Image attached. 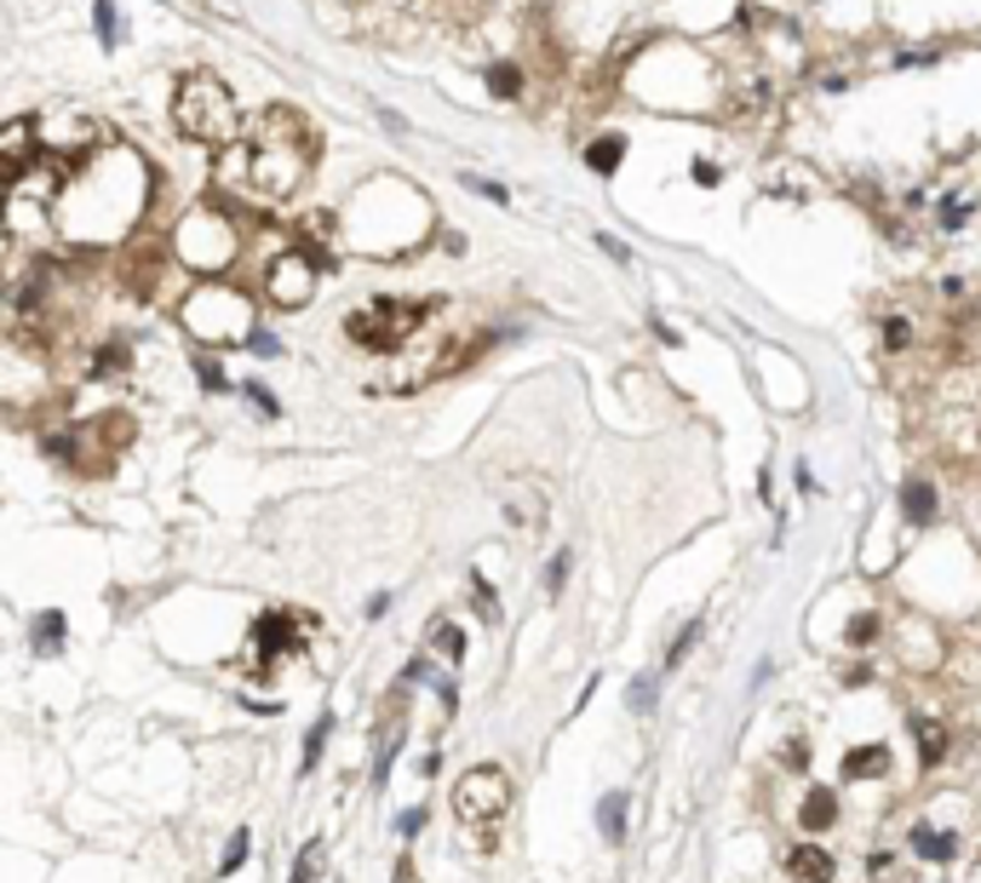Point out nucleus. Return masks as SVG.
Segmentation results:
<instances>
[{"mask_svg":"<svg viewBox=\"0 0 981 883\" xmlns=\"http://www.w3.org/2000/svg\"><path fill=\"white\" fill-rule=\"evenodd\" d=\"M506 809H511V775L499 769V763H476V769H466L454 780V815L483 855H494Z\"/></svg>","mask_w":981,"mask_h":883,"instance_id":"f257e3e1","label":"nucleus"},{"mask_svg":"<svg viewBox=\"0 0 981 883\" xmlns=\"http://www.w3.org/2000/svg\"><path fill=\"white\" fill-rule=\"evenodd\" d=\"M178 127L190 138H225L235 127V98L225 92V80L213 75H190L184 87H178Z\"/></svg>","mask_w":981,"mask_h":883,"instance_id":"f03ea898","label":"nucleus"},{"mask_svg":"<svg viewBox=\"0 0 981 883\" xmlns=\"http://www.w3.org/2000/svg\"><path fill=\"white\" fill-rule=\"evenodd\" d=\"M436 305H408V298H379L373 310H362V316H351L345 321V333L356 338V345H368V350H396L403 345V333H413L419 321H425Z\"/></svg>","mask_w":981,"mask_h":883,"instance_id":"7ed1b4c3","label":"nucleus"},{"mask_svg":"<svg viewBox=\"0 0 981 883\" xmlns=\"http://www.w3.org/2000/svg\"><path fill=\"white\" fill-rule=\"evenodd\" d=\"M253 649H258V660H282V654H293L298 649V626H293V614H265L253 626Z\"/></svg>","mask_w":981,"mask_h":883,"instance_id":"20e7f679","label":"nucleus"},{"mask_svg":"<svg viewBox=\"0 0 981 883\" xmlns=\"http://www.w3.org/2000/svg\"><path fill=\"white\" fill-rule=\"evenodd\" d=\"M787 872H792V883H832V855L820 849V843H798V849L787 855Z\"/></svg>","mask_w":981,"mask_h":883,"instance_id":"39448f33","label":"nucleus"},{"mask_svg":"<svg viewBox=\"0 0 981 883\" xmlns=\"http://www.w3.org/2000/svg\"><path fill=\"white\" fill-rule=\"evenodd\" d=\"M907 722H913V740H918V763H925V769H935V763L947 757V729H941L935 717H918V712H913Z\"/></svg>","mask_w":981,"mask_h":883,"instance_id":"423d86ee","label":"nucleus"},{"mask_svg":"<svg viewBox=\"0 0 981 883\" xmlns=\"http://www.w3.org/2000/svg\"><path fill=\"white\" fill-rule=\"evenodd\" d=\"M626 809H632L626 792H609L597 803V832H603V843H626Z\"/></svg>","mask_w":981,"mask_h":883,"instance_id":"0eeeda50","label":"nucleus"},{"mask_svg":"<svg viewBox=\"0 0 981 883\" xmlns=\"http://www.w3.org/2000/svg\"><path fill=\"white\" fill-rule=\"evenodd\" d=\"M913 855H925V860H953V855H958V837L941 832V827H913Z\"/></svg>","mask_w":981,"mask_h":883,"instance_id":"6e6552de","label":"nucleus"},{"mask_svg":"<svg viewBox=\"0 0 981 883\" xmlns=\"http://www.w3.org/2000/svg\"><path fill=\"white\" fill-rule=\"evenodd\" d=\"M798 820H804L810 832H820V827H832L838 820V797L827 792V786H815L810 797H804V809H798Z\"/></svg>","mask_w":981,"mask_h":883,"instance_id":"1a4fd4ad","label":"nucleus"},{"mask_svg":"<svg viewBox=\"0 0 981 883\" xmlns=\"http://www.w3.org/2000/svg\"><path fill=\"white\" fill-rule=\"evenodd\" d=\"M408 682H431V689L443 694V706H459V682L443 677V671L431 666V660H408Z\"/></svg>","mask_w":981,"mask_h":883,"instance_id":"9d476101","label":"nucleus"},{"mask_svg":"<svg viewBox=\"0 0 981 883\" xmlns=\"http://www.w3.org/2000/svg\"><path fill=\"white\" fill-rule=\"evenodd\" d=\"M890 769V752L884 746H855L850 757H844V775L850 780H867V775H884Z\"/></svg>","mask_w":981,"mask_h":883,"instance_id":"9b49d317","label":"nucleus"},{"mask_svg":"<svg viewBox=\"0 0 981 883\" xmlns=\"http://www.w3.org/2000/svg\"><path fill=\"white\" fill-rule=\"evenodd\" d=\"M901 511H907L913 522H930L935 516V488L930 482H907V488H901Z\"/></svg>","mask_w":981,"mask_h":883,"instance_id":"f8f14e48","label":"nucleus"},{"mask_svg":"<svg viewBox=\"0 0 981 883\" xmlns=\"http://www.w3.org/2000/svg\"><path fill=\"white\" fill-rule=\"evenodd\" d=\"M620 155H626V138H614V132H609V138H597V144L586 150V161H591V172H603V178H609V172L620 167Z\"/></svg>","mask_w":981,"mask_h":883,"instance_id":"ddd939ff","label":"nucleus"},{"mask_svg":"<svg viewBox=\"0 0 981 883\" xmlns=\"http://www.w3.org/2000/svg\"><path fill=\"white\" fill-rule=\"evenodd\" d=\"M58 649H64V614L52 609L35 619V654H58Z\"/></svg>","mask_w":981,"mask_h":883,"instance_id":"4468645a","label":"nucleus"},{"mask_svg":"<svg viewBox=\"0 0 981 883\" xmlns=\"http://www.w3.org/2000/svg\"><path fill=\"white\" fill-rule=\"evenodd\" d=\"M328 734H333V717L322 712V717L310 722V734H305V763H298V775H310L316 763H322V746H328Z\"/></svg>","mask_w":981,"mask_h":883,"instance_id":"2eb2a0df","label":"nucleus"},{"mask_svg":"<svg viewBox=\"0 0 981 883\" xmlns=\"http://www.w3.org/2000/svg\"><path fill=\"white\" fill-rule=\"evenodd\" d=\"M970 213H976L970 195H947V201H941V213H935V225H941V230H965Z\"/></svg>","mask_w":981,"mask_h":883,"instance_id":"dca6fc26","label":"nucleus"},{"mask_svg":"<svg viewBox=\"0 0 981 883\" xmlns=\"http://www.w3.org/2000/svg\"><path fill=\"white\" fill-rule=\"evenodd\" d=\"M247 849H253V832H247V827H235V837L225 843V855H218V872L230 878V872H235V867H242V860H247Z\"/></svg>","mask_w":981,"mask_h":883,"instance_id":"f3484780","label":"nucleus"},{"mask_svg":"<svg viewBox=\"0 0 981 883\" xmlns=\"http://www.w3.org/2000/svg\"><path fill=\"white\" fill-rule=\"evenodd\" d=\"M322 837H310L305 849H298V867H293V883H316V872H322Z\"/></svg>","mask_w":981,"mask_h":883,"instance_id":"a211bd4d","label":"nucleus"},{"mask_svg":"<svg viewBox=\"0 0 981 883\" xmlns=\"http://www.w3.org/2000/svg\"><path fill=\"white\" fill-rule=\"evenodd\" d=\"M488 92L494 98H517V92H523V75H517L511 64H494L488 69Z\"/></svg>","mask_w":981,"mask_h":883,"instance_id":"6ab92c4d","label":"nucleus"},{"mask_svg":"<svg viewBox=\"0 0 981 883\" xmlns=\"http://www.w3.org/2000/svg\"><path fill=\"white\" fill-rule=\"evenodd\" d=\"M431 637H436V649H443L448 660H466V631H454L448 619H436V631H431Z\"/></svg>","mask_w":981,"mask_h":883,"instance_id":"aec40b11","label":"nucleus"},{"mask_svg":"<svg viewBox=\"0 0 981 883\" xmlns=\"http://www.w3.org/2000/svg\"><path fill=\"white\" fill-rule=\"evenodd\" d=\"M654 694H660V682H654V677H637L626 700H632V712H644V717H649V712H654Z\"/></svg>","mask_w":981,"mask_h":883,"instance_id":"412c9836","label":"nucleus"},{"mask_svg":"<svg viewBox=\"0 0 981 883\" xmlns=\"http://www.w3.org/2000/svg\"><path fill=\"white\" fill-rule=\"evenodd\" d=\"M695 642H700V619H689V626L672 637V649H666V666H677V660H684V654L695 649Z\"/></svg>","mask_w":981,"mask_h":883,"instance_id":"4be33fe9","label":"nucleus"},{"mask_svg":"<svg viewBox=\"0 0 981 883\" xmlns=\"http://www.w3.org/2000/svg\"><path fill=\"white\" fill-rule=\"evenodd\" d=\"M569 562H574L569 551H557V556L546 562V591H551V597H557V591H563V579H569Z\"/></svg>","mask_w":981,"mask_h":883,"instance_id":"5701e85b","label":"nucleus"},{"mask_svg":"<svg viewBox=\"0 0 981 883\" xmlns=\"http://www.w3.org/2000/svg\"><path fill=\"white\" fill-rule=\"evenodd\" d=\"M844 637H850V642H855V649H861V642H872V637H878V614H855V619H850V631H844Z\"/></svg>","mask_w":981,"mask_h":883,"instance_id":"b1692460","label":"nucleus"},{"mask_svg":"<svg viewBox=\"0 0 981 883\" xmlns=\"http://www.w3.org/2000/svg\"><path fill=\"white\" fill-rule=\"evenodd\" d=\"M98 35H104V47H115V7L110 0H98Z\"/></svg>","mask_w":981,"mask_h":883,"instance_id":"393cba45","label":"nucleus"},{"mask_svg":"<svg viewBox=\"0 0 981 883\" xmlns=\"http://www.w3.org/2000/svg\"><path fill=\"white\" fill-rule=\"evenodd\" d=\"M247 345H253V356H282V338H270V333H253Z\"/></svg>","mask_w":981,"mask_h":883,"instance_id":"a878e982","label":"nucleus"},{"mask_svg":"<svg viewBox=\"0 0 981 883\" xmlns=\"http://www.w3.org/2000/svg\"><path fill=\"white\" fill-rule=\"evenodd\" d=\"M419 827H425V809H408L403 820H396V832H403V837H413Z\"/></svg>","mask_w":981,"mask_h":883,"instance_id":"bb28decb","label":"nucleus"},{"mask_svg":"<svg viewBox=\"0 0 981 883\" xmlns=\"http://www.w3.org/2000/svg\"><path fill=\"white\" fill-rule=\"evenodd\" d=\"M884 338H890V345L901 350V345H907V338H913V333H907V321H890V328H884Z\"/></svg>","mask_w":981,"mask_h":883,"instance_id":"cd10ccee","label":"nucleus"},{"mask_svg":"<svg viewBox=\"0 0 981 883\" xmlns=\"http://www.w3.org/2000/svg\"><path fill=\"white\" fill-rule=\"evenodd\" d=\"M247 396L258 401V413H276V401H270V391H265V385H247Z\"/></svg>","mask_w":981,"mask_h":883,"instance_id":"c85d7f7f","label":"nucleus"},{"mask_svg":"<svg viewBox=\"0 0 981 883\" xmlns=\"http://www.w3.org/2000/svg\"><path fill=\"white\" fill-rule=\"evenodd\" d=\"M396 883H403V878H396Z\"/></svg>","mask_w":981,"mask_h":883,"instance_id":"c756f323","label":"nucleus"}]
</instances>
